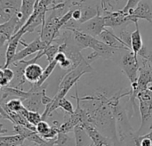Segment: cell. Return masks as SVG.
Returning a JSON list of instances; mask_svg holds the SVG:
<instances>
[{"label":"cell","mask_w":152,"mask_h":146,"mask_svg":"<svg viewBox=\"0 0 152 146\" xmlns=\"http://www.w3.org/2000/svg\"><path fill=\"white\" fill-rule=\"evenodd\" d=\"M128 95L129 92L118 93L113 96H108L105 93L98 92L94 95H86L79 97V99L81 106L88 115L89 122L103 135L113 139L118 137L113 108L120 103L121 98Z\"/></svg>","instance_id":"6da1fadb"},{"label":"cell","mask_w":152,"mask_h":146,"mask_svg":"<svg viewBox=\"0 0 152 146\" xmlns=\"http://www.w3.org/2000/svg\"><path fill=\"white\" fill-rule=\"evenodd\" d=\"M93 71V68L91 67L90 63L86 61H84L81 64H79L76 69L72 70H69V72L63 77L61 79L57 94L53 98V101L50 104L45 107V112L42 113L43 120H45L47 117L51 116V114L57 109H59V103L60 101L66 96L68 92L73 86H76L79 79L86 73H89Z\"/></svg>","instance_id":"7a4b0ae2"},{"label":"cell","mask_w":152,"mask_h":146,"mask_svg":"<svg viewBox=\"0 0 152 146\" xmlns=\"http://www.w3.org/2000/svg\"><path fill=\"white\" fill-rule=\"evenodd\" d=\"M102 15L105 20L106 27H110V28L125 26V25H128L131 22L135 23L138 21V20L134 19L128 12H126L123 10L104 11Z\"/></svg>","instance_id":"3957f363"},{"label":"cell","mask_w":152,"mask_h":146,"mask_svg":"<svg viewBox=\"0 0 152 146\" xmlns=\"http://www.w3.org/2000/svg\"><path fill=\"white\" fill-rule=\"evenodd\" d=\"M45 89V87L44 86L37 87L32 84V87L29 90L30 95L28 98L21 100L24 107L28 109V111L37 112L42 114L45 110V106L43 104V102H42V96H43V93Z\"/></svg>","instance_id":"277c9868"},{"label":"cell","mask_w":152,"mask_h":146,"mask_svg":"<svg viewBox=\"0 0 152 146\" xmlns=\"http://www.w3.org/2000/svg\"><path fill=\"white\" fill-rule=\"evenodd\" d=\"M121 64L123 71L130 80V83L133 84L136 82L138 80L140 69V63L137 59V55L133 51H128V53L123 56Z\"/></svg>","instance_id":"5b68a950"},{"label":"cell","mask_w":152,"mask_h":146,"mask_svg":"<svg viewBox=\"0 0 152 146\" xmlns=\"http://www.w3.org/2000/svg\"><path fill=\"white\" fill-rule=\"evenodd\" d=\"M90 48L93 49L94 51L87 56V59L89 61H94L98 57H102L105 60H110L112 56L115 54V52L118 50L115 47H112L105 44L101 39H98L96 37L94 38Z\"/></svg>","instance_id":"8992f818"},{"label":"cell","mask_w":152,"mask_h":146,"mask_svg":"<svg viewBox=\"0 0 152 146\" xmlns=\"http://www.w3.org/2000/svg\"><path fill=\"white\" fill-rule=\"evenodd\" d=\"M137 99L139 100V103H140L139 110H140L141 117H142V127L139 129V131H141L142 127L151 117L152 90H151L150 88H147L145 90L141 91L137 95Z\"/></svg>","instance_id":"52a82bcc"},{"label":"cell","mask_w":152,"mask_h":146,"mask_svg":"<svg viewBox=\"0 0 152 146\" xmlns=\"http://www.w3.org/2000/svg\"><path fill=\"white\" fill-rule=\"evenodd\" d=\"M20 18L16 13L9 21L4 23H0V46H4V44L10 41L12 37L20 30Z\"/></svg>","instance_id":"ba28073f"},{"label":"cell","mask_w":152,"mask_h":146,"mask_svg":"<svg viewBox=\"0 0 152 146\" xmlns=\"http://www.w3.org/2000/svg\"><path fill=\"white\" fill-rule=\"evenodd\" d=\"M20 44L22 45H24V48L16 53V54L12 58V62H16L22 61L26 57H28V56L35 54V53H38V52H40V51H42V50H44L45 48L47 47V45L42 41V39L40 38V37H37V38H36L35 40H33L29 44H26L25 42H23L22 40H20Z\"/></svg>","instance_id":"9c48e42d"},{"label":"cell","mask_w":152,"mask_h":146,"mask_svg":"<svg viewBox=\"0 0 152 146\" xmlns=\"http://www.w3.org/2000/svg\"><path fill=\"white\" fill-rule=\"evenodd\" d=\"M105 28H106V24H105V20H104L103 15L98 14L95 17L90 19L89 21L84 23L78 24L76 29L83 32H86L91 36L99 37Z\"/></svg>","instance_id":"30bf717a"},{"label":"cell","mask_w":152,"mask_h":146,"mask_svg":"<svg viewBox=\"0 0 152 146\" xmlns=\"http://www.w3.org/2000/svg\"><path fill=\"white\" fill-rule=\"evenodd\" d=\"M21 1L0 0V23L6 22L20 10Z\"/></svg>","instance_id":"8fae6325"},{"label":"cell","mask_w":152,"mask_h":146,"mask_svg":"<svg viewBox=\"0 0 152 146\" xmlns=\"http://www.w3.org/2000/svg\"><path fill=\"white\" fill-rule=\"evenodd\" d=\"M88 136H90L93 144L95 146H112V139L103 135L95 126L91 123H85L82 125Z\"/></svg>","instance_id":"7c38bea8"},{"label":"cell","mask_w":152,"mask_h":146,"mask_svg":"<svg viewBox=\"0 0 152 146\" xmlns=\"http://www.w3.org/2000/svg\"><path fill=\"white\" fill-rule=\"evenodd\" d=\"M128 13L135 20H145L152 23V3L147 0H142L135 8L130 10Z\"/></svg>","instance_id":"4fadbf2b"},{"label":"cell","mask_w":152,"mask_h":146,"mask_svg":"<svg viewBox=\"0 0 152 146\" xmlns=\"http://www.w3.org/2000/svg\"><path fill=\"white\" fill-rule=\"evenodd\" d=\"M26 33H27L26 30L20 29L16 34H14L12 37V38L10 39V41L7 44V48H6V52H5V63L4 66H2L3 68H6V67L10 66V64L12 63V58L14 57V55L17 53L16 51H17L18 45L20 43L21 37Z\"/></svg>","instance_id":"5bb4252c"},{"label":"cell","mask_w":152,"mask_h":146,"mask_svg":"<svg viewBox=\"0 0 152 146\" xmlns=\"http://www.w3.org/2000/svg\"><path fill=\"white\" fill-rule=\"evenodd\" d=\"M100 39L104 42L105 44L115 47L118 50H126V51H130L123 43V41L121 40V38L118 36H116L110 29H107L106 28L104 29V30L100 34L99 36Z\"/></svg>","instance_id":"9a60e30c"},{"label":"cell","mask_w":152,"mask_h":146,"mask_svg":"<svg viewBox=\"0 0 152 146\" xmlns=\"http://www.w3.org/2000/svg\"><path fill=\"white\" fill-rule=\"evenodd\" d=\"M43 72H44L43 68L39 64L35 62V63H30L25 67L24 75L27 81L30 82L31 84H35L40 79Z\"/></svg>","instance_id":"2e32d148"},{"label":"cell","mask_w":152,"mask_h":146,"mask_svg":"<svg viewBox=\"0 0 152 146\" xmlns=\"http://www.w3.org/2000/svg\"><path fill=\"white\" fill-rule=\"evenodd\" d=\"M76 146H90L93 142L82 125H77L74 128Z\"/></svg>","instance_id":"e0dca14e"},{"label":"cell","mask_w":152,"mask_h":146,"mask_svg":"<svg viewBox=\"0 0 152 146\" xmlns=\"http://www.w3.org/2000/svg\"><path fill=\"white\" fill-rule=\"evenodd\" d=\"M137 83H138V89L140 92L147 89L149 86L152 84V70L140 67Z\"/></svg>","instance_id":"ac0fdd59"},{"label":"cell","mask_w":152,"mask_h":146,"mask_svg":"<svg viewBox=\"0 0 152 146\" xmlns=\"http://www.w3.org/2000/svg\"><path fill=\"white\" fill-rule=\"evenodd\" d=\"M26 138L19 134L12 136H1L0 146H22Z\"/></svg>","instance_id":"d6986e66"},{"label":"cell","mask_w":152,"mask_h":146,"mask_svg":"<svg viewBox=\"0 0 152 146\" xmlns=\"http://www.w3.org/2000/svg\"><path fill=\"white\" fill-rule=\"evenodd\" d=\"M136 26V29L134 31L132 32L131 34V46H132V51L138 55L139 51L142 48L143 46V42H142V34L139 29V24L138 21L134 23Z\"/></svg>","instance_id":"ffe728a7"},{"label":"cell","mask_w":152,"mask_h":146,"mask_svg":"<svg viewBox=\"0 0 152 146\" xmlns=\"http://www.w3.org/2000/svg\"><path fill=\"white\" fill-rule=\"evenodd\" d=\"M81 9V19L78 21V24L84 23L90 19L95 17L96 15L100 14V8L99 6H86V7H79Z\"/></svg>","instance_id":"44dd1931"},{"label":"cell","mask_w":152,"mask_h":146,"mask_svg":"<svg viewBox=\"0 0 152 146\" xmlns=\"http://www.w3.org/2000/svg\"><path fill=\"white\" fill-rule=\"evenodd\" d=\"M138 55L142 59V65L140 67L152 70V51L146 46H142V48L139 51Z\"/></svg>","instance_id":"7402d4cb"},{"label":"cell","mask_w":152,"mask_h":146,"mask_svg":"<svg viewBox=\"0 0 152 146\" xmlns=\"http://www.w3.org/2000/svg\"><path fill=\"white\" fill-rule=\"evenodd\" d=\"M15 76L14 70L11 68H3L1 67L0 70V85L1 87H7L11 84V82L13 80Z\"/></svg>","instance_id":"603a6c76"},{"label":"cell","mask_w":152,"mask_h":146,"mask_svg":"<svg viewBox=\"0 0 152 146\" xmlns=\"http://www.w3.org/2000/svg\"><path fill=\"white\" fill-rule=\"evenodd\" d=\"M20 112L27 119V120H28L29 123H31V124L34 125V126H37L40 121L43 120L42 114H41L40 112L28 111V110L26 109L25 107H23L22 110H21Z\"/></svg>","instance_id":"cb8c5ba5"},{"label":"cell","mask_w":152,"mask_h":146,"mask_svg":"<svg viewBox=\"0 0 152 146\" xmlns=\"http://www.w3.org/2000/svg\"><path fill=\"white\" fill-rule=\"evenodd\" d=\"M59 49H60V43H54V44L52 43L51 45H47V47L45 48L42 52L44 56H46L48 62H51L55 59L56 54L59 53Z\"/></svg>","instance_id":"d4e9b609"},{"label":"cell","mask_w":152,"mask_h":146,"mask_svg":"<svg viewBox=\"0 0 152 146\" xmlns=\"http://www.w3.org/2000/svg\"><path fill=\"white\" fill-rule=\"evenodd\" d=\"M1 107L5 108L12 112H20L22 110V108L24 107V105L22 103V101L20 98H18V99L13 98V99L9 100L6 103H1Z\"/></svg>","instance_id":"484cf974"},{"label":"cell","mask_w":152,"mask_h":146,"mask_svg":"<svg viewBox=\"0 0 152 146\" xmlns=\"http://www.w3.org/2000/svg\"><path fill=\"white\" fill-rule=\"evenodd\" d=\"M57 64H58V62H57L55 60H53V62H49L48 65H47V67L44 70V72H43V74H42L40 79H39L37 83H35V84H33V85H35V86H37V87H42L43 84L45 82V80H46V79L49 78V76L53 73V71L54 70V69H55V67L57 66Z\"/></svg>","instance_id":"4316f807"},{"label":"cell","mask_w":152,"mask_h":146,"mask_svg":"<svg viewBox=\"0 0 152 146\" xmlns=\"http://www.w3.org/2000/svg\"><path fill=\"white\" fill-rule=\"evenodd\" d=\"M68 134L69 133L59 132L56 137V146H76L75 138L73 139Z\"/></svg>","instance_id":"83f0119b"},{"label":"cell","mask_w":152,"mask_h":146,"mask_svg":"<svg viewBox=\"0 0 152 146\" xmlns=\"http://www.w3.org/2000/svg\"><path fill=\"white\" fill-rule=\"evenodd\" d=\"M59 108H61L62 111H64L68 114H73L75 112V109H74V106H73L72 103H70L65 97L62 98L60 101V103H59Z\"/></svg>","instance_id":"f1b7e54d"},{"label":"cell","mask_w":152,"mask_h":146,"mask_svg":"<svg viewBox=\"0 0 152 146\" xmlns=\"http://www.w3.org/2000/svg\"><path fill=\"white\" fill-rule=\"evenodd\" d=\"M131 34L128 30L126 29H123L122 31H120L119 33V37L121 38V40L123 41V43L125 44V45L130 50L132 51V46H131Z\"/></svg>","instance_id":"f546056e"},{"label":"cell","mask_w":152,"mask_h":146,"mask_svg":"<svg viewBox=\"0 0 152 146\" xmlns=\"http://www.w3.org/2000/svg\"><path fill=\"white\" fill-rule=\"evenodd\" d=\"M141 1H142V0H127L126 5L124 6V8H123L122 10H123L124 12H128L130 10L135 8V6H136Z\"/></svg>","instance_id":"4dcf8cb0"},{"label":"cell","mask_w":152,"mask_h":146,"mask_svg":"<svg viewBox=\"0 0 152 146\" xmlns=\"http://www.w3.org/2000/svg\"><path fill=\"white\" fill-rule=\"evenodd\" d=\"M60 67L65 70H72V67H73V64H72V62L67 57L66 60H64L63 62H60L59 63Z\"/></svg>","instance_id":"1f68e13d"},{"label":"cell","mask_w":152,"mask_h":146,"mask_svg":"<svg viewBox=\"0 0 152 146\" xmlns=\"http://www.w3.org/2000/svg\"><path fill=\"white\" fill-rule=\"evenodd\" d=\"M81 15H82V12H81V9L80 8H76V9H73V12H72V20L78 22L81 19Z\"/></svg>","instance_id":"d6a6232c"},{"label":"cell","mask_w":152,"mask_h":146,"mask_svg":"<svg viewBox=\"0 0 152 146\" xmlns=\"http://www.w3.org/2000/svg\"><path fill=\"white\" fill-rule=\"evenodd\" d=\"M67 59V55H66V54L64 53V52H59L57 54H56V56H55V61L58 62V64L60 63V62H63L64 60H66Z\"/></svg>","instance_id":"836d02e7"},{"label":"cell","mask_w":152,"mask_h":146,"mask_svg":"<svg viewBox=\"0 0 152 146\" xmlns=\"http://www.w3.org/2000/svg\"><path fill=\"white\" fill-rule=\"evenodd\" d=\"M22 146H44V145H37V144H32V145H23Z\"/></svg>","instance_id":"e575fe53"},{"label":"cell","mask_w":152,"mask_h":146,"mask_svg":"<svg viewBox=\"0 0 152 146\" xmlns=\"http://www.w3.org/2000/svg\"><path fill=\"white\" fill-rule=\"evenodd\" d=\"M90 146H95V145H94V144H92V145H90Z\"/></svg>","instance_id":"d590c367"},{"label":"cell","mask_w":152,"mask_h":146,"mask_svg":"<svg viewBox=\"0 0 152 146\" xmlns=\"http://www.w3.org/2000/svg\"><path fill=\"white\" fill-rule=\"evenodd\" d=\"M115 1H117V2H118V1H120V0H115Z\"/></svg>","instance_id":"8d00e7d4"},{"label":"cell","mask_w":152,"mask_h":146,"mask_svg":"<svg viewBox=\"0 0 152 146\" xmlns=\"http://www.w3.org/2000/svg\"><path fill=\"white\" fill-rule=\"evenodd\" d=\"M151 3H152V0H151Z\"/></svg>","instance_id":"74e56055"}]
</instances>
